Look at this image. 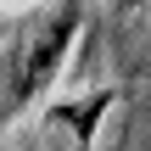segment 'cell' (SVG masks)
Wrapping results in <instances>:
<instances>
[{
	"label": "cell",
	"instance_id": "1",
	"mask_svg": "<svg viewBox=\"0 0 151 151\" xmlns=\"http://www.w3.org/2000/svg\"><path fill=\"white\" fill-rule=\"evenodd\" d=\"M78 28H84V6H50V11H39L28 22L22 50L11 56V90H6V106L11 112H28L56 84V73H62V62L73 50Z\"/></svg>",
	"mask_w": 151,
	"mask_h": 151
},
{
	"label": "cell",
	"instance_id": "2",
	"mask_svg": "<svg viewBox=\"0 0 151 151\" xmlns=\"http://www.w3.org/2000/svg\"><path fill=\"white\" fill-rule=\"evenodd\" d=\"M118 101V90H90V95H78V101H62V106H50V129H67L73 140H78V151H90L95 146V129H101V118H106V106Z\"/></svg>",
	"mask_w": 151,
	"mask_h": 151
}]
</instances>
